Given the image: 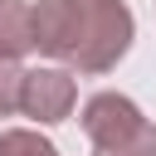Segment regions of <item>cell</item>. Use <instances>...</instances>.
Here are the masks:
<instances>
[{"instance_id":"7","label":"cell","mask_w":156,"mask_h":156,"mask_svg":"<svg viewBox=\"0 0 156 156\" xmlns=\"http://www.w3.org/2000/svg\"><path fill=\"white\" fill-rule=\"evenodd\" d=\"M0 156H58L49 136L29 132V127H15V132H0Z\"/></svg>"},{"instance_id":"1","label":"cell","mask_w":156,"mask_h":156,"mask_svg":"<svg viewBox=\"0 0 156 156\" xmlns=\"http://www.w3.org/2000/svg\"><path fill=\"white\" fill-rule=\"evenodd\" d=\"M83 132L93 156H156V127L122 93H98L83 107Z\"/></svg>"},{"instance_id":"3","label":"cell","mask_w":156,"mask_h":156,"mask_svg":"<svg viewBox=\"0 0 156 156\" xmlns=\"http://www.w3.org/2000/svg\"><path fill=\"white\" fill-rule=\"evenodd\" d=\"M88 44V0H34V49L58 58V63H78Z\"/></svg>"},{"instance_id":"2","label":"cell","mask_w":156,"mask_h":156,"mask_svg":"<svg viewBox=\"0 0 156 156\" xmlns=\"http://www.w3.org/2000/svg\"><path fill=\"white\" fill-rule=\"evenodd\" d=\"M132 10L122 0H88V44L78 54V73H107L132 49Z\"/></svg>"},{"instance_id":"5","label":"cell","mask_w":156,"mask_h":156,"mask_svg":"<svg viewBox=\"0 0 156 156\" xmlns=\"http://www.w3.org/2000/svg\"><path fill=\"white\" fill-rule=\"evenodd\" d=\"M34 49V5L0 0V58H24Z\"/></svg>"},{"instance_id":"6","label":"cell","mask_w":156,"mask_h":156,"mask_svg":"<svg viewBox=\"0 0 156 156\" xmlns=\"http://www.w3.org/2000/svg\"><path fill=\"white\" fill-rule=\"evenodd\" d=\"M24 78H29V68H20L15 58H0V117L24 107Z\"/></svg>"},{"instance_id":"4","label":"cell","mask_w":156,"mask_h":156,"mask_svg":"<svg viewBox=\"0 0 156 156\" xmlns=\"http://www.w3.org/2000/svg\"><path fill=\"white\" fill-rule=\"evenodd\" d=\"M73 102H78V83H73L68 68H29L24 107H20L24 117H34L39 127H54V122H63L73 112Z\"/></svg>"}]
</instances>
